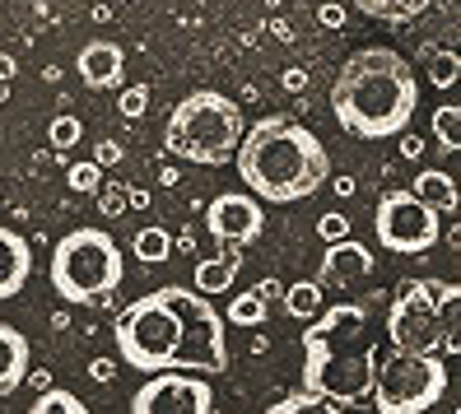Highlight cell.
<instances>
[{"mask_svg":"<svg viewBox=\"0 0 461 414\" xmlns=\"http://www.w3.org/2000/svg\"><path fill=\"white\" fill-rule=\"evenodd\" d=\"M355 5L364 10V14H373V19H387V23H405V19H415V14H424L433 0H355Z\"/></svg>","mask_w":461,"mask_h":414,"instance_id":"18","label":"cell"},{"mask_svg":"<svg viewBox=\"0 0 461 414\" xmlns=\"http://www.w3.org/2000/svg\"><path fill=\"white\" fill-rule=\"evenodd\" d=\"M33 274V252L14 229L0 224V298H19Z\"/></svg>","mask_w":461,"mask_h":414,"instance_id":"14","label":"cell"},{"mask_svg":"<svg viewBox=\"0 0 461 414\" xmlns=\"http://www.w3.org/2000/svg\"><path fill=\"white\" fill-rule=\"evenodd\" d=\"M280 85H285L289 94H298V89H308V70H303V66H289V70H285V79H280Z\"/></svg>","mask_w":461,"mask_h":414,"instance_id":"32","label":"cell"},{"mask_svg":"<svg viewBox=\"0 0 461 414\" xmlns=\"http://www.w3.org/2000/svg\"><path fill=\"white\" fill-rule=\"evenodd\" d=\"M433 135H438L443 149H461V107L456 103H443L433 112Z\"/></svg>","mask_w":461,"mask_h":414,"instance_id":"23","label":"cell"},{"mask_svg":"<svg viewBox=\"0 0 461 414\" xmlns=\"http://www.w3.org/2000/svg\"><path fill=\"white\" fill-rule=\"evenodd\" d=\"M79 135H85V126H79V117H57L47 126V140H51V149H75L79 145Z\"/></svg>","mask_w":461,"mask_h":414,"instance_id":"25","label":"cell"},{"mask_svg":"<svg viewBox=\"0 0 461 414\" xmlns=\"http://www.w3.org/2000/svg\"><path fill=\"white\" fill-rule=\"evenodd\" d=\"M317 19L327 23V29H345V10H340V5H321V10H317Z\"/></svg>","mask_w":461,"mask_h":414,"instance_id":"35","label":"cell"},{"mask_svg":"<svg viewBox=\"0 0 461 414\" xmlns=\"http://www.w3.org/2000/svg\"><path fill=\"white\" fill-rule=\"evenodd\" d=\"M122 247L107 229H75L57 242L51 252V289L75 308H94L107 302L122 284Z\"/></svg>","mask_w":461,"mask_h":414,"instance_id":"7","label":"cell"},{"mask_svg":"<svg viewBox=\"0 0 461 414\" xmlns=\"http://www.w3.org/2000/svg\"><path fill=\"white\" fill-rule=\"evenodd\" d=\"M368 270H373V252L364 242H327V256H321V274H317V289L327 293V289H349V284H359L368 280Z\"/></svg>","mask_w":461,"mask_h":414,"instance_id":"12","label":"cell"},{"mask_svg":"<svg viewBox=\"0 0 461 414\" xmlns=\"http://www.w3.org/2000/svg\"><path fill=\"white\" fill-rule=\"evenodd\" d=\"M420 107V85L411 61L392 47H364L355 51L336 85H331V112L336 122L359 135V140H387V135H401L411 126Z\"/></svg>","mask_w":461,"mask_h":414,"instance_id":"3","label":"cell"},{"mask_svg":"<svg viewBox=\"0 0 461 414\" xmlns=\"http://www.w3.org/2000/svg\"><path fill=\"white\" fill-rule=\"evenodd\" d=\"M94 163H98V168H113V163H122V145H117V140H103V145L94 149Z\"/></svg>","mask_w":461,"mask_h":414,"instance_id":"31","label":"cell"},{"mask_svg":"<svg viewBox=\"0 0 461 414\" xmlns=\"http://www.w3.org/2000/svg\"><path fill=\"white\" fill-rule=\"evenodd\" d=\"M145 107H149V89H145V85H131V89L117 98V112H122L126 122H140Z\"/></svg>","mask_w":461,"mask_h":414,"instance_id":"28","label":"cell"},{"mask_svg":"<svg viewBox=\"0 0 461 414\" xmlns=\"http://www.w3.org/2000/svg\"><path fill=\"white\" fill-rule=\"evenodd\" d=\"M401 154H405V158H420V154H424V140H420V135H405V140H401Z\"/></svg>","mask_w":461,"mask_h":414,"instance_id":"36","label":"cell"},{"mask_svg":"<svg viewBox=\"0 0 461 414\" xmlns=\"http://www.w3.org/2000/svg\"><path fill=\"white\" fill-rule=\"evenodd\" d=\"M373 229H377V242L396 256H420L443 238L438 214H433L415 191H387L373 210Z\"/></svg>","mask_w":461,"mask_h":414,"instance_id":"9","label":"cell"},{"mask_svg":"<svg viewBox=\"0 0 461 414\" xmlns=\"http://www.w3.org/2000/svg\"><path fill=\"white\" fill-rule=\"evenodd\" d=\"M205 229L214 242H257L261 229H266V210L257 196H248V191H224V196H214L205 205Z\"/></svg>","mask_w":461,"mask_h":414,"instance_id":"11","label":"cell"},{"mask_svg":"<svg viewBox=\"0 0 461 414\" xmlns=\"http://www.w3.org/2000/svg\"><path fill=\"white\" fill-rule=\"evenodd\" d=\"M126 205H131V210H145V205H149V191H140V186L126 191Z\"/></svg>","mask_w":461,"mask_h":414,"instance_id":"37","label":"cell"},{"mask_svg":"<svg viewBox=\"0 0 461 414\" xmlns=\"http://www.w3.org/2000/svg\"><path fill=\"white\" fill-rule=\"evenodd\" d=\"M280 405H285V414H345V410H340L336 400H327V396H312V392L285 396Z\"/></svg>","mask_w":461,"mask_h":414,"instance_id":"24","label":"cell"},{"mask_svg":"<svg viewBox=\"0 0 461 414\" xmlns=\"http://www.w3.org/2000/svg\"><path fill=\"white\" fill-rule=\"evenodd\" d=\"M117 354L135 373H224L229 321L214 312L205 293L168 284L122 308Z\"/></svg>","mask_w":461,"mask_h":414,"instance_id":"1","label":"cell"},{"mask_svg":"<svg viewBox=\"0 0 461 414\" xmlns=\"http://www.w3.org/2000/svg\"><path fill=\"white\" fill-rule=\"evenodd\" d=\"M66 182H70V191H79V196H94V191L103 186V168L89 158V163H75V168L66 173Z\"/></svg>","mask_w":461,"mask_h":414,"instance_id":"26","label":"cell"},{"mask_svg":"<svg viewBox=\"0 0 461 414\" xmlns=\"http://www.w3.org/2000/svg\"><path fill=\"white\" fill-rule=\"evenodd\" d=\"M429 79H433L438 89L456 85V79H461V61H456V51H438V57H433V66H429Z\"/></svg>","mask_w":461,"mask_h":414,"instance_id":"27","label":"cell"},{"mask_svg":"<svg viewBox=\"0 0 461 414\" xmlns=\"http://www.w3.org/2000/svg\"><path fill=\"white\" fill-rule=\"evenodd\" d=\"M89 377H94V382H113V377H117V364H113V358H94Z\"/></svg>","mask_w":461,"mask_h":414,"instance_id":"33","label":"cell"},{"mask_svg":"<svg viewBox=\"0 0 461 414\" xmlns=\"http://www.w3.org/2000/svg\"><path fill=\"white\" fill-rule=\"evenodd\" d=\"M238 247L233 242H220V256H214V261H201L196 266V274H192V280H196V293H205V298H214V293H229V284L238 280Z\"/></svg>","mask_w":461,"mask_h":414,"instance_id":"16","label":"cell"},{"mask_svg":"<svg viewBox=\"0 0 461 414\" xmlns=\"http://www.w3.org/2000/svg\"><path fill=\"white\" fill-rule=\"evenodd\" d=\"M242 107L214 89H196L186 94L173 117H168V135L164 149L182 163H205V168H224L233 158L238 140H242Z\"/></svg>","mask_w":461,"mask_h":414,"instance_id":"5","label":"cell"},{"mask_svg":"<svg viewBox=\"0 0 461 414\" xmlns=\"http://www.w3.org/2000/svg\"><path fill=\"white\" fill-rule=\"evenodd\" d=\"M214 392L201 373H149V382L135 392L131 414H210Z\"/></svg>","mask_w":461,"mask_h":414,"instance_id":"10","label":"cell"},{"mask_svg":"<svg viewBox=\"0 0 461 414\" xmlns=\"http://www.w3.org/2000/svg\"><path fill=\"white\" fill-rule=\"evenodd\" d=\"M377 345L364 302L321 308L303 330V392L336 405H359L373 392Z\"/></svg>","mask_w":461,"mask_h":414,"instance_id":"4","label":"cell"},{"mask_svg":"<svg viewBox=\"0 0 461 414\" xmlns=\"http://www.w3.org/2000/svg\"><path fill=\"white\" fill-rule=\"evenodd\" d=\"M317 233H321V242H340V238H349V219L340 210H331L317 219Z\"/></svg>","mask_w":461,"mask_h":414,"instance_id":"29","label":"cell"},{"mask_svg":"<svg viewBox=\"0 0 461 414\" xmlns=\"http://www.w3.org/2000/svg\"><path fill=\"white\" fill-rule=\"evenodd\" d=\"M29 377V340L0 321V396H14Z\"/></svg>","mask_w":461,"mask_h":414,"instance_id":"15","label":"cell"},{"mask_svg":"<svg viewBox=\"0 0 461 414\" xmlns=\"http://www.w3.org/2000/svg\"><path fill=\"white\" fill-rule=\"evenodd\" d=\"M79 79H85L89 89H117L122 75H126V51L107 38H94L79 47Z\"/></svg>","mask_w":461,"mask_h":414,"instance_id":"13","label":"cell"},{"mask_svg":"<svg viewBox=\"0 0 461 414\" xmlns=\"http://www.w3.org/2000/svg\"><path fill=\"white\" fill-rule=\"evenodd\" d=\"M456 284L405 280L387 312V340L405 354H456Z\"/></svg>","mask_w":461,"mask_h":414,"instance_id":"6","label":"cell"},{"mask_svg":"<svg viewBox=\"0 0 461 414\" xmlns=\"http://www.w3.org/2000/svg\"><path fill=\"white\" fill-rule=\"evenodd\" d=\"M415 196H420L433 214H456V205H461L452 173H438V168H429V173L415 177Z\"/></svg>","mask_w":461,"mask_h":414,"instance_id":"17","label":"cell"},{"mask_svg":"<svg viewBox=\"0 0 461 414\" xmlns=\"http://www.w3.org/2000/svg\"><path fill=\"white\" fill-rule=\"evenodd\" d=\"M233 163H238L242 186L266 205L308 201L331 177V158L321 149V140L285 112H270L252 130H242Z\"/></svg>","mask_w":461,"mask_h":414,"instance_id":"2","label":"cell"},{"mask_svg":"<svg viewBox=\"0 0 461 414\" xmlns=\"http://www.w3.org/2000/svg\"><path fill=\"white\" fill-rule=\"evenodd\" d=\"M257 293H261V298L270 302V298H280L285 289H280V280H261V284H257Z\"/></svg>","mask_w":461,"mask_h":414,"instance_id":"38","label":"cell"},{"mask_svg":"<svg viewBox=\"0 0 461 414\" xmlns=\"http://www.w3.org/2000/svg\"><path fill=\"white\" fill-rule=\"evenodd\" d=\"M14 70H19V66H14V57H5V51H0V98L10 94V79H14Z\"/></svg>","mask_w":461,"mask_h":414,"instance_id":"34","label":"cell"},{"mask_svg":"<svg viewBox=\"0 0 461 414\" xmlns=\"http://www.w3.org/2000/svg\"><path fill=\"white\" fill-rule=\"evenodd\" d=\"M229 321H233V326H261V321H266V298H261L257 289L238 293V298L229 302Z\"/></svg>","mask_w":461,"mask_h":414,"instance_id":"22","label":"cell"},{"mask_svg":"<svg viewBox=\"0 0 461 414\" xmlns=\"http://www.w3.org/2000/svg\"><path fill=\"white\" fill-rule=\"evenodd\" d=\"M29 414H89V405L79 400L75 392H61V386H47V392H38L33 410Z\"/></svg>","mask_w":461,"mask_h":414,"instance_id":"20","label":"cell"},{"mask_svg":"<svg viewBox=\"0 0 461 414\" xmlns=\"http://www.w3.org/2000/svg\"><path fill=\"white\" fill-rule=\"evenodd\" d=\"M98 210H103L107 219H117V214L126 210V191H103V196H98Z\"/></svg>","mask_w":461,"mask_h":414,"instance_id":"30","label":"cell"},{"mask_svg":"<svg viewBox=\"0 0 461 414\" xmlns=\"http://www.w3.org/2000/svg\"><path fill=\"white\" fill-rule=\"evenodd\" d=\"M23 382H33L38 392H47V386H51V373H29V377H23Z\"/></svg>","mask_w":461,"mask_h":414,"instance_id":"39","label":"cell"},{"mask_svg":"<svg viewBox=\"0 0 461 414\" xmlns=\"http://www.w3.org/2000/svg\"><path fill=\"white\" fill-rule=\"evenodd\" d=\"M266 414H285V405H270V410H266Z\"/></svg>","mask_w":461,"mask_h":414,"instance_id":"40","label":"cell"},{"mask_svg":"<svg viewBox=\"0 0 461 414\" xmlns=\"http://www.w3.org/2000/svg\"><path fill=\"white\" fill-rule=\"evenodd\" d=\"M135 256L140 261H149V266H158V261H168L173 256V238L158 229V224H149V229H140L135 233Z\"/></svg>","mask_w":461,"mask_h":414,"instance_id":"21","label":"cell"},{"mask_svg":"<svg viewBox=\"0 0 461 414\" xmlns=\"http://www.w3.org/2000/svg\"><path fill=\"white\" fill-rule=\"evenodd\" d=\"M285 312L298 317V321H312V317L321 312V289H317V280L289 284V289H285Z\"/></svg>","mask_w":461,"mask_h":414,"instance_id":"19","label":"cell"},{"mask_svg":"<svg viewBox=\"0 0 461 414\" xmlns=\"http://www.w3.org/2000/svg\"><path fill=\"white\" fill-rule=\"evenodd\" d=\"M368 396H373L377 414H424L447 396V368L438 354L392 349V358L373 373Z\"/></svg>","mask_w":461,"mask_h":414,"instance_id":"8","label":"cell"}]
</instances>
